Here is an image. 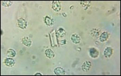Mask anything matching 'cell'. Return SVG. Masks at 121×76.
Here are the masks:
<instances>
[{
  "mask_svg": "<svg viewBox=\"0 0 121 76\" xmlns=\"http://www.w3.org/2000/svg\"><path fill=\"white\" fill-rule=\"evenodd\" d=\"M4 64L7 66V67H13L14 64H15V62H14V60L12 59V58H7L6 59L4 60Z\"/></svg>",
  "mask_w": 121,
  "mask_h": 76,
  "instance_id": "cell-4",
  "label": "cell"
},
{
  "mask_svg": "<svg viewBox=\"0 0 121 76\" xmlns=\"http://www.w3.org/2000/svg\"><path fill=\"white\" fill-rule=\"evenodd\" d=\"M99 32H100V30L99 29H94L91 31V35L92 37L95 38H97L99 37Z\"/></svg>",
  "mask_w": 121,
  "mask_h": 76,
  "instance_id": "cell-15",
  "label": "cell"
},
{
  "mask_svg": "<svg viewBox=\"0 0 121 76\" xmlns=\"http://www.w3.org/2000/svg\"><path fill=\"white\" fill-rule=\"evenodd\" d=\"M80 4H81V5L82 6L83 8H84V9H86L88 7L90 6L91 5V1H80Z\"/></svg>",
  "mask_w": 121,
  "mask_h": 76,
  "instance_id": "cell-16",
  "label": "cell"
},
{
  "mask_svg": "<svg viewBox=\"0 0 121 76\" xmlns=\"http://www.w3.org/2000/svg\"><path fill=\"white\" fill-rule=\"evenodd\" d=\"M52 9L55 11H56V12H59L61 10V4H60V2L59 1H52Z\"/></svg>",
  "mask_w": 121,
  "mask_h": 76,
  "instance_id": "cell-2",
  "label": "cell"
},
{
  "mask_svg": "<svg viewBox=\"0 0 121 76\" xmlns=\"http://www.w3.org/2000/svg\"><path fill=\"white\" fill-rule=\"evenodd\" d=\"M91 67V63L90 61H86L83 63L82 66V69L84 71H88Z\"/></svg>",
  "mask_w": 121,
  "mask_h": 76,
  "instance_id": "cell-10",
  "label": "cell"
},
{
  "mask_svg": "<svg viewBox=\"0 0 121 76\" xmlns=\"http://www.w3.org/2000/svg\"><path fill=\"white\" fill-rule=\"evenodd\" d=\"M55 73L57 76H65L66 72L62 67H56L55 69Z\"/></svg>",
  "mask_w": 121,
  "mask_h": 76,
  "instance_id": "cell-5",
  "label": "cell"
},
{
  "mask_svg": "<svg viewBox=\"0 0 121 76\" xmlns=\"http://www.w3.org/2000/svg\"><path fill=\"white\" fill-rule=\"evenodd\" d=\"M18 25L21 29H26L27 27V22L24 18L18 19Z\"/></svg>",
  "mask_w": 121,
  "mask_h": 76,
  "instance_id": "cell-3",
  "label": "cell"
},
{
  "mask_svg": "<svg viewBox=\"0 0 121 76\" xmlns=\"http://www.w3.org/2000/svg\"><path fill=\"white\" fill-rule=\"evenodd\" d=\"M6 55L10 58H13L16 56V52L13 49H9L6 52Z\"/></svg>",
  "mask_w": 121,
  "mask_h": 76,
  "instance_id": "cell-14",
  "label": "cell"
},
{
  "mask_svg": "<svg viewBox=\"0 0 121 76\" xmlns=\"http://www.w3.org/2000/svg\"><path fill=\"white\" fill-rule=\"evenodd\" d=\"M108 38H109V33L107 31H105V32L102 33L101 35L99 36V40L101 42H105V41L108 40Z\"/></svg>",
  "mask_w": 121,
  "mask_h": 76,
  "instance_id": "cell-8",
  "label": "cell"
},
{
  "mask_svg": "<svg viewBox=\"0 0 121 76\" xmlns=\"http://www.w3.org/2000/svg\"><path fill=\"white\" fill-rule=\"evenodd\" d=\"M1 4L4 7H10L13 4V1H1Z\"/></svg>",
  "mask_w": 121,
  "mask_h": 76,
  "instance_id": "cell-17",
  "label": "cell"
},
{
  "mask_svg": "<svg viewBox=\"0 0 121 76\" xmlns=\"http://www.w3.org/2000/svg\"><path fill=\"white\" fill-rule=\"evenodd\" d=\"M56 34L59 38H63L66 35V31L63 28H59L56 31Z\"/></svg>",
  "mask_w": 121,
  "mask_h": 76,
  "instance_id": "cell-13",
  "label": "cell"
},
{
  "mask_svg": "<svg viewBox=\"0 0 121 76\" xmlns=\"http://www.w3.org/2000/svg\"><path fill=\"white\" fill-rule=\"evenodd\" d=\"M35 76H42V73H35Z\"/></svg>",
  "mask_w": 121,
  "mask_h": 76,
  "instance_id": "cell-18",
  "label": "cell"
},
{
  "mask_svg": "<svg viewBox=\"0 0 121 76\" xmlns=\"http://www.w3.org/2000/svg\"><path fill=\"white\" fill-rule=\"evenodd\" d=\"M71 39H72V41L73 43H76V44L80 43V40H81L80 37L78 34H73L72 35V37H71Z\"/></svg>",
  "mask_w": 121,
  "mask_h": 76,
  "instance_id": "cell-12",
  "label": "cell"
},
{
  "mask_svg": "<svg viewBox=\"0 0 121 76\" xmlns=\"http://www.w3.org/2000/svg\"><path fill=\"white\" fill-rule=\"evenodd\" d=\"M89 54L91 58L93 59H97L98 58L99 56V50L95 48H92L90 49L89 50Z\"/></svg>",
  "mask_w": 121,
  "mask_h": 76,
  "instance_id": "cell-1",
  "label": "cell"
},
{
  "mask_svg": "<svg viewBox=\"0 0 121 76\" xmlns=\"http://www.w3.org/2000/svg\"><path fill=\"white\" fill-rule=\"evenodd\" d=\"M21 42L27 47H30L31 46V43H32L31 39H29V37H24L21 40Z\"/></svg>",
  "mask_w": 121,
  "mask_h": 76,
  "instance_id": "cell-7",
  "label": "cell"
},
{
  "mask_svg": "<svg viewBox=\"0 0 121 76\" xmlns=\"http://www.w3.org/2000/svg\"><path fill=\"white\" fill-rule=\"evenodd\" d=\"M112 48L111 47H107L105 49L104 52V55L105 57L110 58L112 56Z\"/></svg>",
  "mask_w": 121,
  "mask_h": 76,
  "instance_id": "cell-9",
  "label": "cell"
},
{
  "mask_svg": "<svg viewBox=\"0 0 121 76\" xmlns=\"http://www.w3.org/2000/svg\"><path fill=\"white\" fill-rule=\"evenodd\" d=\"M45 54L48 59H53L55 57V53L51 49H46L45 51Z\"/></svg>",
  "mask_w": 121,
  "mask_h": 76,
  "instance_id": "cell-11",
  "label": "cell"
},
{
  "mask_svg": "<svg viewBox=\"0 0 121 76\" xmlns=\"http://www.w3.org/2000/svg\"><path fill=\"white\" fill-rule=\"evenodd\" d=\"M44 22L47 26H52L54 24V20L49 16H46L44 17Z\"/></svg>",
  "mask_w": 121,
  "mask_h": 76,
  "instance_id": "cell-6",
  "label": "cell"
},
{
  "mask_svg": "<svg viewBox=\"0 0 121 76\" xmlns=\"http://www.w3.org/2000/svg\"><path fill=\"white\" fill-rule=\"evenodd\" d=\"M63 16H66V15H65V13H63Z\"/></svg>",
  "mask_w": 121,
  "mask_h": 76,
  "instance_id": "cell-19",
  "label": "cell"
}]
</instances>
